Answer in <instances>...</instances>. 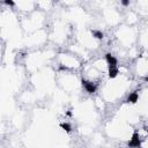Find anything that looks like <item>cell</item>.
Returning <instances> with one entry per match:
<instances>
[{
	"label": "cell",
	"instance_id": "cell-1",
	"mask_svg": "<svg viewBox=\"0 0 148 148\" xmlns=\"http://www.w3.org/2000/svg\"><path fill=\"white\" fill-rule=\"evenodd\" d=\"M61 127H62V128H65L67 132H69V131H71V126H69L68 124H62V125H61Z\"/></svg>",
	"mask_w": 148,
	"mask_h": 148
}]
</instances>
